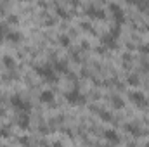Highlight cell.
I'll return each instance as SVG.
<instances>
[{
	"mask_svg": "<svg viewBox=\"0 0 149 147\" xmlns=\"http://www.w3.org/2000/svg\"><path fill=\"white\" fill-rule=\"evenodd\" d=\"M35 71H37V74H40L42 78H45V80H49V81H56V71H54L52 66L40 64V66L35 68Z\"/></svg>",
	"mask_w": 149,
	"mask_h": 147,
	"instance_id": "cell-2",
	"label": "cell"
},
{
	"mask_svg": "<svg viewBox=\"0 0 149 147\" xmlns=\"http://www.w3.org/2000/svg\"><path fill=\"white\" fill-rule=\"evenodd\" d=\"M113 104H114L116 109H121V107H123V101H121L120 97H113Z\"/></svg>",
	"mask_w": 149,
	"mask_h": 147,
	"instance_id": "cell-14",
	"label": "cell"
},
{
	"mask_svg": "<svg viewBox=\"0 0 149 147\" xmlns=\"http://www.w3.org/2000/svg\"><path fill=\"white\" fill-rule=\"evenodd\" d=\"M17 125L21 126V128H30V116H28V112H23L21 116H19V119H17Z\"/></svg>",
	"mask_w": 149,
	"mask_h": 147,
	"instance_id": "cell-9",
	"label": "cell"
},
{
	"mask_svg": "<svg viewBox=\"0 0 149 147\" xmlns=\"http://www.w3.org/2000/svg\"><path fill=\"white\" fill-rule=\"evenodd\" d=\"M109 9H111V16H113V19H114V23H116L118 26L123 24V23H125V12H123V9H121L120 5H116V3H111Z\"/></svg>",
	"mask_w": 149,
	"mask_h": 147,
	"instance_id": "cell-4",
	"label": "cell"
},
{
	"mask_svg": "<svg viewBox=\"0 0 149 147\" xmlns=\"http://www.w3.org/2000/svg\"><path fill=\"white\" fill-rule=\"evenodd\" d=\"M5 38H9L10 42H19L21 40V33H7Z\"/></svg>",
	"mask_w": 149,
	"mask_h": 147,
	"instance_id": "cell-12",
	"label": "cell"
},
{
	"mask_svg": "<svg viewBox=\"0 0 149 147\" xmlns=\"http://www.w3.org/2000/svg\"><path fill=\"white\" fill-rule=\"evenodd\" d=\"M40 102H43V104H52V102H54V94H52L50 90L42 92V94H40Z\"/></svg>",
	"mask_w": 149,
	"mask_h": 147,
	"instance_id": "cell-8",
	"label": "cell"
},
{
	"mask_svg": "<svg viewBox=\"0 0 149 147\" xmlns=\"http://www.w3.org/2000/svg\"><path fill=\"white\" fill-rule=\"evenodd\" d=\"M128 83H130V85H139L141 81H139L137 76H130V78H128Z\"/></svg>",
	"mask_w": 149,
	"mask_h": 147,
	"instance_id": "cell-18",
	"label": "cell"
},
{
	"mask_svg": "<svg viewBox=\"0 0 149 147\" xmlns=\"http://www.w3.org/2000/svg\"><path fill=\"white\" fill-rule=\"evenodd\" d=\"M85 12H87V16L92 17V19H102V17H104V10L99 9V7H88Z\"/></svg>",
	"mask_w": 149,
	"mask_h": 147,
	"instance_id": "cell-7",
	"label": "cell"
},
{
	"mask_svg": "<svg viewBox=\"0 0 149 147\" xmlns=\"http://www.w3.org/2000/svg\"><path fill=\"white\" fill-rule=\"evenodd\" d=\"M141 52H144V54H149V45H142V47H141Z\"/></svg>",
	"mask_w": 149,
	"mask_h": 147,
	"instance_id": "cell-20",
	"label": "cell"
},
{
	"mask_svg": "<svg viewBox=\"0 0 149 147\" xmlns=\"http://www.w3.org/2000/svg\"><path fill=\"white\" fill-rule=\"evenodd\" d=\"M3 64H5L9 69H12V68H14V61H12L10 57H3Z\"/></svg>",
	"mask_w": 149,
	"mask_h": 147,
	"instance_id": "cell-15",
	"label": "cell"
},
{
	"mask_svg": "<svg viewBox=\"0 0 149 147\" xmlns=\"http://www.w3.org/2000/svg\"><path fill=\"white\" fill-rule=\"evenodd\" d=\"M99 116H101L104 121H111V114H109V112H106V111H99Z\"/></svg>",
	"mask_w": 149,
	"mask_h": 147,
	"instance_id": "cell-16",
	"label": "cell"
},
{
	"mask_svg": "<svg viewBox=\"0 0 149 147\" xmlns=\"http://www.w3.org/2000/svg\"><path fill=\"white\" fill-rule=\"evenodd\" d=\"M10 104H12L14 109L21 111V112H30V109H31V106H30L23 97H19V95H12V97H10Z\"/></svg>",
	"mask_w": 149,
	"mask_h": 147,
	"instance_id": "cell-3",
	"label": "cell"
},
{
	"mask_svg": "<svg viewBox=\"0 0 149 147\" xmlns=\"http://www.w3.org/2000/svg\"><path fill=\"white\" fill-rule=\"evenodd\" d=\"M57 16H61V17H64V19H68V12H66L64 9H57Z\"/></svg>",
	"mask_w": 149,
	"mask_h": 147,
	"instance_id": "cell-19",
	"label": "cell"
},
{
	"mask_svg": "<svg viewBox=\"0 0 149 147\" xmlns=\"http://www.w3.org/2000/svg\"><path fill=\"white\" fill-rule=\"evenodd\" d=\"M127 130H128V132H132L134 135H142V133H141V130H139L135 125H127Z\"/></svg>",
	"mask_w": 149,
	"mask_h": 147,
	"instance_id": "cell-13",
	"label": "cell"
},
{
	"mask_svg": "<svg viewBox=\"0 0 149 147\" xmlns=\"http://www.w3.org/2000/svg\"><path fill=\"white\" fill-rule=\"evenodd\" d=\"M128 97H130V101H132L135 106H139V107H146V106H148V99L144 97L142 92H130Z\"/></svg>",
	"mask_w": 149,
	"mask_h": 147,
	"instance_id": "cell-5",
	"label": "cell"
},
{
	"mask_svg": "<svg viewBox=\"0 0 149 147\" xmlns=\"http://www.w3.org/2000/svg\"><path fill=\"white\" fill-rule=\"evenodd\" d=\"M101 43H102L104 49H116V45H118V38L114 37L113 33H108V35H104V37L101 38Z\"/></svg>",
	"mask_w": 149,
	"mask_h": 147,
	"instance_id": "cell-6",
	"label": "cell"
},
{
	"mask_svg": "<svg viewBox=\"0 0 149 147\" xmlns=\"http://www.w3.org/2000/svg\"><path fill=\"white\" fill-rule=\"evenodd\" d=\"M52 68H54V71H59V73H68V64H66L64 61H57Z\"/></svg>",
	"mask_w": 149,
	"mask_h": 147,
	"instance_id": "cell-11",
	"label": "cell"
},
{
	"mask_svg": "<svg viewBox=\"0 0 149 147\" xmlns=\"http://www.w3.org/2000/svg\"><path fill=\"white\" fill-rule=\"evenodd\" d=\"M104 139L109 140V142H113V144H118V142H120V137L116 135L114 130H106V132H104Z\"/></svg>",
	"mask_w": 149,
	"mask_h": 147,
	"instance_id": "cell-10",
	"label": "cell"
},
{
	"mask_svg": "<svg viewBox=\"0 0 149 147\" xmlns=\"http://www.w3.org/2000/svg\"><path fill=\"white\" fill-rule=\"evenodd\" d=\"M59 42H61V45H64V47H68V45H70V38L66 37V35H63V37L59 38Z\"/></svg>",
	"mask_w": 149,
	"mask_h": 147,
	"instance_id": "cell-17",
	"label": "cell"
},
{
	"mask_svg": "<svg viewBox=\"0 0 149 147\" xmlns=\"http://www.w3.org/2000/svg\"><path fill=\"white\" fill-rule=\"evenodd\" d=\"M64 99H66L70 104H73V106L85 104V102H87V97H85L80 90H70V92H66V94H64Z\"/></svg>",
	"mask_w": 149,
	"mask_h": 147,
	"instance_id": "cell-1",
	"label": "cell"
}]
</instances>
